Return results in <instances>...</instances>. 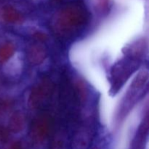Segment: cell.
Segmentation results:
<instances>
[{"instance_id": "obj_3", "label": "cell", "mask_w": 149, "mask_h": 149, "mask_svg": "<svg viewBox=\"0 0 149 149\" xmlns=\"http://www.w3.org/2000/svg\"><path fill=\"white\" fill-rule=\"evenodd\" d=\"M148 81V73L147 71H141L135 77L127 93L122 100L117 113V120L121 122L132 110L143 95L144 88Z\"/></svg>"}, {"instance_id": "obj_7", "label": "cell", "mask_w": 149, "mask_h": 149, "mask_svg": "<svg viewBox=\"0 0 149 149\" xmlns=\"http://www.w3.org/2000/svg\"><path fill=\"white\" fill-rule=\"evenodd\" d=\"M148 114L146 113L132 140L130 149H145L148 135Z\"/></svg>"}, {"instance_id": "obj_1", "label": "cell", "mask_w": 149, "mask_h": 149, "mask_svg": "<svg viewBox=\"0 0 149 149\" xmlns=\"http://www.w3.org/2000/svg\"><path fill=\"white\" fill-rule=\"evenodd\" d=\"M88 19L89 13L84 4L79 2L71 3L55 15L52 26L59 34H69L82 27Z\"/></svg>"}, {"instance_id": "obj_8", "label": "cell", "mask_w": 149, "mask_h": 149, "mask_svg": "<svg viewBox=\"0 0 149 149\" xmlns=\"http://www.w3.org/2000/svg\"><path fill=\"white\" fill-rule=\"evenodd\" d=\"M47 56L46 49L39 44L30 45L27 49V58L33 65H39L45 61Z\"/></svg>"}, {"instance_id": "obj_16", "label": "cell", "mask_w": 149, "mask_h": 149, "mask_svg": "<svg viewBox=\"0 0 149 149\" xmlns=\"http://www.w3.org/2000/svg\"><path fill=\"white\" fill-rule=\"evenodd\" d=\"M93 149H98V148H93Z\"/></svg>"}, {"instance_id": "obj_6", "label": "cell", "mask_w": 149, "mask_h": 149, "mask_svg": "<svg viewBox=\"0 0 149 149\" xmlns=\"http://www.w3.org/2000/svg\"><path fill=\"white\" fill-rule=\"evenodd\" d=\"M148 52V42L145 38H140L125 46L123 49L125 56L142 61Z\"/></svg>"}, {"instance_id": "obj_11", "label": "cell", "mask_w": 149, "mask_h": 149, "mask_svg": "<svg viewBox=\"0 0 149 149\" xmlns=\"http://www.w3.org/2000/svg\"><path fill=\"white\" fill-rule=\"evenodd\" d=\"M15 53V46L11 42H7L0 47V63L8 61Z\"/></svg>"}, {"instance_id": "obj_12", "label": "cell", "mask_w": 149, "mask_h": 149, "mask_svg": "<svg viewBox=\"0 0 149 149\" xmlns=\"http://www.w3.org/2000/svg\"><path fill=\"white\" fill-rule=\"evenodd\" d=\"M33 37L39 42H45L47 41L48 39L47 35L45 33H44V32L40 31H35L33 33Z\"/></svg>"}, {"instance_id": "obj_13", "label": "cell", "mask_w": 149, "mask_h": 149, "mask_svg": "<svg viewBox=\"0 0 149 149\" xmlns=\"http://www.w3.org/2000/svg\"><path fill=\"white\" fill-rule=\"evenodd\" d=\"M97 6L102 13L108 11L109 7V0H97Z\"/></svg>"}, {"instance_id": "obj_15", "label": "cell", "mask_w": 149, "mask_h": 149, "mask_svg": "<svg viewBox=\"0 0 149 149\" xmlns=\"http://www.w3.org/2000/svg\"><path fill=\"white\" fill-rule=\"evenodd\" d=\"M10 149H23V147H22V144L20 143V142L16 141L12 144Z\"/></svg>"}, {"instance_id": "obj_2", "label": "cell", "mask_w": 149, "mask_h": 149, "mask_svg": "<svg viewBox=\"0 0 149 149\" xmlns=\"http://www.w3.org/2000/svg\"><path fill=\"white\" fill-rule=\"evenodd\" d=\"M142 61L135 59L128 56H124L113 64L110 71L111 88L109 90L111 95L114 96L119 93L125 83L139 70L142 65Z\"/></svg>"}, {"instance_id": "obj_9", "label": "cell", "mask_w": 149, "mask_h": 149, "mask_svg": "<svg viewBox=\"0 0 149 149\" xmlns=\"http://www.w3.org/2000/svg\"><path fill=\"white\" fill-rule=\"evenodd\" d=\"M2 17L5 22L13 24L21 23L23 20L21 13L11 5H7L4 7Z\"/></svg>"}, {"instance_id": "obj_10", "label": "cell", "mask_w": 149, "mask_h": 149, "mask_svg": "<svg viewBox=\"0 0 149 149\" xmlns=\"http://www.w3.org/2000/svg\"><path fill=\"white\" fill-rule=\"evenodd\" d=\"M24 116L20 112L16 111L12 115L9 122V130L13 133H17L23 129Z\"/></svg>"}, {"instance_id": "obj_4", "label": "cell", "mask_w": 149, "mask_h": 149, "mask_svg": "<svg viewBox=\"0 0 149 149\" xmlns=\"http://www.w3.org/2000/svg\"><path fill=\"white\" fill-rule=\"evenodd\" d=\"M52 84L50 80L45 79L32 88L29 95V105L32 108L39 107L50 96Z\"/></svg>"}, {"instance_id": "obj_5", "label": "cell", "mask_w": 149, "mask_h": 149, "mask_svg": "<svg viewBox=\"0 0 149 149\" xmlns=\"http://www.w3.org/2000/svg\"><path fill=\"white\" fill-rule=\"evenodd\" d=\"M51 129L50 119L42 115L34 119L31 127V136L35 142H42L49 135Z\"/></svg>"}, {"instance_id": "obj_14", "label": "cell", "mask_w": 149, "mask_h": 149, "mask_svg": "<svg viewBox=\"0 0 149 149\" xmlns=\"http://www.w3.org/2000/svg\"><path fill=\"white\" fill-rule=\"evenodd\" d=\"M9 131L4 127H0V140L5 141L8 139Z\"/></svg>"}]
</instances>
